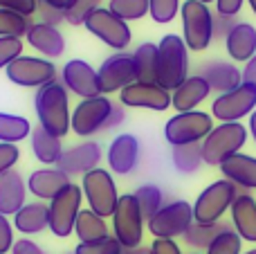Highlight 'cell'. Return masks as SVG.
<instances>
[{"label": "cell", "mask_w": 256, "mask_h": 254, "mask_svg": "<svg viewBox=\"0 0 256 254\" xmlns=\"http://www.w3.org/2000/svg\"><path fill=\"white\" fill-rule=\"evenodd\" d=\"M34 108L38 115V126H43L48 133L61 140L70 133V102H68V90L61 81H54L36 90Z\"/></svg>", "instance_id": "6da1fadb"}, {"label": "cell", "mask_w": 256, "mask_h": 254, "mask_svg": "<svg viewBox=\"0 0 256 254\" xmlns=\"http://www.w3.org/2000/svg\"><path fill=\"white\" fill-rule=\"evenodd\" d=\"M189 79V48L178 34L162 36L158 45V76L155 84L173 92L182 81Z\"/></svg>", "instance_id": "7a4b0ae2"}, {"label": "cell", "mask_w": 256, "mask_h": 254, "mask_svg": "<svg viewBox=\"0 0 256 254\" xmlns=\"http://www.w3.org/2000/svg\"><path fill=\"white\" fill-rule=\"evenodd\" d=\"M248 128L240 122L218 124L202 142V160L209 166H220L232 156L240 153V148L248 142Z\"/></svg>", "instance_id": "3957f363"}, {"label": "cell", "mask_w": 256, "mask_h": 254, "mask_svg": "<svg viewBox=\"0 0 256 254\" xmlns=\"http://www.w3.org/2000/svg\"><path fill=\"white\" fill-rule=\"evenodd\" d=\"M182 40L191 52H202L214 40V14L209 4L198 0H186L180 7Z\"/></svg>", "instance_id": "277c9868"}, {"label": "cell", "mask_w": 256, "mask_h": 254, "mask_svg": "<svg viewBox=\"0 0 256 254\" xmlns=\"http://www.w3.org/2000/svg\"><path fill=\"white\" fill-rule=\"evenodd\" d=\"M240 189L230 180H216L209 187L200 192V196L194 202V220L202 225H214L220 223L225 212L232 210V202L238 196Z\"/></svg>", "instance_id": "5b68a950"}, {"label": "cell", "mask_w": 256, "mask_h": 254, "mask_svg": "<svg viewBox=\"0 0 256 254\" xmlns=\"http://www.w3.org/2000/svg\"><path fill=\"white\" fill-rule=\"evenodd\" d=\"M81 192L88 200V210L99 214L102 218L115 214L117 202H120V192H117L115 178L108 169H92L81 178Z\"/></svg>", "instance_id": "8992f818"}, {"label": "cell", "mask_w": 256, "mask_h": 254, "mask_svg": "<svg viewBox=\"0 0 256 254\" xmlns=\"http://www.w3.org/2000/svg\"><path fill=\"white\" fill-rule=\"evenodd\" d=\"M214 128V117L202 110L178 112L164 124V138L171 146L182 144H202Z\"/></svg>", "instance_id": "52a82bcc"}, {"label": "cell", "mask_w": 256, "mask_h": 254, "mask_svg": "<svg viewBox=\"0 0 256 254\" xmlns=\"http://www.w3.org/2000/svg\"><path fill=\"white\" fill-rule=\"evenodd\" d=\"M81 200H84L81 184L70 182L66 189H61V192L48 202L50 230H52L54 236L68 238L74 232V223L81 214Z\"/></svg>", "instance_id": "ba28073f"}, {"label": "cell", "mask_w": 256, "mask_h": 254, "mask_svg": "<svg viewBox=\"0 0 256 254\" xmlns=\"http://www.w3.org/2000/svg\"><path fill=\"white\" fill-rule=\"evenodd\" d=\"M112 218V236L126 248V250H135L142 246V238H144V216L142 210L137 205L135 194H124L120 196L115 214Z\"/></svg>", "instance_id": "9c48e42d"}, {"label": "cell", "mask_w": 256, "mask_h": 254, "mask_svg": "<svg viewBox=\"0 0 256 254\" xmlns=\"http://www.w3.org/2000/svg\"><path fill=\"white\" fill-rule=\"evenodd\" d=\"M86 30L92 36H97L102 43L112 48L115 52H126V48L132 40V32L126 20L117 18L108 7H99L86 20Z\"/></svg>", "instance_id": "30bf717a"}, {"label": "cell", "mask_w": 256, "mask_h": 254, "mask_svg": "<svg viewBox=\"0 0 256 254\" xmlns=\"http://www.w3.org/2000/svg\"><path fill=\"white\" fill-rule=\"evenodd\" d=\"M194 223V205H189L186 200H171L146 225L155 238H178L184 236Z\"/></svg>", "instance_id": "8fae6325"}, {"label": "cell", "mask_w": 256, "mask_h": 254, "mask_svg": "<svg viewBox=\"0 0 256 254\" xmlns=\"http://www.w3.org/2000/svg\"><path fill=\"white\" fill-rule=\"evenodd\" d=\"M115 104L108 97L99 94L92 99H81L74 106L70 117V130L79 138H90V135L99 133V130L106 128V122L112 112Z\"/></svg>", "instance_id": "7c38bea8"}, {"label": "cell", "mask_w": 256, "mask_h": 254, "mask_svg": "<svg viewBox=\"0 0 256 254\" xmlns=\"http://www.w3.org/2000/svg\"><path fill=\"white\" fill-rule=\"evenodd\" d=\"M7 79L12 84L20 86V88H43L48 84H54L56 79V66L54 61L40 56H18L14 63H9L7 70Z\"/></svg>", "instance_id": "4fadbf2b"}, {"label": "cell", "mask_w": 256, "mask_h": 254, "mask_svg": "<svg viewBox=\"0 0 256 254\" xmlns=\"http://www.w3.org/2000/svg\"><path fill=\"white\" fill-rule=\"evenodd\" d=\"M256 110V86L240 84L230 92H222L214 99L212 117H216L220 124L240 122L243 117L252 115Z\"/></svg>", "instance_id": "5bb4252c"}, {"label": "cell", "mask_w": 256, "mask_h": 254, "mask_svg": "<svg viewBox=\"0 0 256 254\" xmlns=\"http://www.w3.org/2000/svg\"><path fill=\"white\" fill-rule=\"evenodd\" d=\"M97 76H99V88H102V94L122 92L126 86H130L132 81H137L132 54H126V52L110 54V56L99 66Z\"/></svg>", "instance_id": "9a60e30c"}, {"label": "cell", "mask_w": 256, "mask_h": 254, "mask_svg": "<svg viewBox=\"0 0 256 254\" xmlns=\"http://www.w3.org/2000/svg\"><path fill=\"white\" fill-rule=\"evenodd\" d=\"M61 84L66 86V90L74 92L81 99H92L102 94L97 70L88 61H84V58H72V61H68L63 66Z\"/></svg>", "instance_id": "2e32d148"}, {"label": "cell", "mask_w": 256, "mask_h": 254, "mask_svg": "<svg viewBox=\"0 0 256 254\" xmlns=\"http://www.w3.org/2000/svg\"><path fill=\"white\" fill-rule=\"evenodd\" d=\"M122 106L128 108H146V110H166L171 106V92L164 90L160 84H146V81H132L120 92Z\"/></svg>", "instance_id": "e0dca14e"}, {"label": "cell", "mask_w": 256, "mask_h": 254, "mask_svg": "<svg viewBox=\"0 0 256 254\" xmlns=\"http://www.w3.org/2000/svg\"><path fill=\"white\" fill-rule=\"evenodd\" d=\"M102 146L92 140H86L81 144L66 148L61 156V160L56 162V169H61L66 176H81L90 174L92 169H99V162H102Z\"/></svg>", "instance_id": "ac0fdd59"}, {"label": "cell", "mask_w": 256, "mask_h": 254, "mask_svg": "<svg viewBox=\"0 0 256 254\" xmlns=\"http://www.w3.org/2000/svg\"><path fill=\"white\" fill-rule=\"evenodd\" d=\"M108 171L117 176H128L140 162V140L132 133H122L110 142L106 153Z\"/></svg>", "instance_id": "d6986e66"}, {"label": "cell", "mask_w": 256, "mask_h": 254, "mask_svg": "<svg viewBox=\"0 0 256 254\" xmlns=\"http://www.w3.org/2000/svg\"><path fill=\"white\" fill-rule=\"evenodd\" d=\"M70 176H66L61 169L56 166H50V169H36L32 171V176L27 178V192L32 194L38 200H52L61 189H66L70 184Z\"/></svg>", "instance_id": "ffe728a7"}, {"label": "cell", "mask_w": 256, "mask_h": 254, "mask_svg": "<svg viewBox=\"0 0 256 254\" xmlns=\"http://www.w3.org/2000/svg\"><path fill=\"white\" fill-rule=\"evenodd\" d=\"M27 205V180L12 169L9 174L0 176V214L16 216Z\"/></svg>", "instance_id": "44dd1931"}, {"label": "cell", "mask_w": 256, "mask_h": 254, "mask_svg": "<svg viewBox=\"0 0 256 254\" xmlns=\"http://www.w3.org/2000/svg\"><path fill=\"white\" fill-rule=\"evenodd\" d=\"M200 76H202L209 84V88L218 94L230 92L236 86L243 84V74H240L238 68L230 61H218V58L204 63V66L200 68Z\"/></svg>", "instance_id": "7402d4cb"}, {"label": "cell", "mask_w": 256, "mask_h": 254, "mask_svg": "<svg viewBox=\"0 0 256 254\" xmlns=\"http://www.w3.org/2000/svg\"><path fill=\"white\" fill-rule=\"evenodd\" d=\"M209 94H212V88H209L207 81L200 74H189V79L182 81L171 92V106L178 112H189L196 110Z\"/></svg>", "instance_id": "603a6c76"}, {"label": "cell", "mask_w": 256, "mask_h": 254, "mask_svg": "<svg viewBox=\"0 0 256 254\" xmlns=\"http://www.w3.org/2000/svg\"><path fill=\"white\" fill-rule=\"evenodd\" d=\"M232 225L243 241L256 243V198L248 192H238L232 202Z\"/></svg>", "instance_id": "cb8c5ba5"}, {"label": "cell", "mask_w": 256, "mask_h": 254, "mask_svg": "<svg viewBox=\"0 0 256 254\" xmlns=\"http://www.w3.org/2000/svg\"><path fill=\"white\" fill-rule=\"evenodd\" d=\"M27 45L40 52L48 58H56L66 52V38H63L61 30L54 25H45V22H32L30 32H27Z\"/></svg>", "instance_id": "d4e9b609"}, {"label": "cell", "mask_w": 256, "mask_h": 254, "mask_svg": "<svg viewBox=\"0 0 256 254\" xmlns=\"http://www.w3.org/2000/svg\"><path fill=\"white\" fill-rule=\"evenodd\" d=\"M222 178L234 182L238 189H256V158L236 153L220 164Z\"/></svg>", "instance_id": "484cf974"}, {"label": "cell", "mask_w": 256, "mask_h": 254, "mask_svg": "<svg viewBox=\"0 0 256 254\" xmlns=\"http://www.w3.org/2000/svg\"><path fill=\"white\" fill-rule=\"evenodd\" d=\"M225 50L234 61H250L256 54V27L252 22L238 20L225 38Z\"/></svg>", "instance_id": "4316f807"}, {"label": "cell", "mask_w": 256, "mask_h": 254, "mask_svg": "<svg viewBox=\"0 0 256 254\" xmlns=\"http://www.w3.org/2000/svg\"><path fill=\"white\" fill-rule=\"evenodd\" d=\"M30 146H32V153H34L36 160L48 166H56V162L61 160L63 151H66L61 138L48 133L43 126H34V128H32Z\"/></svg>", "instance_id": "83f0119b"}, {"label": "cell", "mask_w": 256, "mask_h": 254, "mask_svg": "<svg viewBox=\"0 0 256 254\" xmlns=\"http://www.w3.org/2000/svg\"><path fill=\"white\" fill-rule=\"evenodd\" d=\"M14 228L20 234H40L45 230H50V210L48 202L36 200V202H27L20 212H16L14 216Z\"/></svg>", "instance_id": "f1b7e54d"}, {"label": "cell", "mask_w": 256, "mask_h": 254, "mask_svg": "<svg viewBox=\"0 0 256 254\" xmlns=\"http://www.w3.org/2000/svg\"><path fill=\"white\" fill-rule=\"evenodd\" d=\"M74 234L79 236V243H90L110 236V230H108L106 218L94 214L92 210H81L79 218L74 223Z\"/></svg>", "instance_id": "f546056e"}, {"label": "cell", "mask_w": 256, "mask_h": 254, "mask_svg": "<svg viewBox=\"0 0 256 254\" xmlns=\"http://www.w3.org/2000/svg\"><path fill=\"white\" fill-rule=\"evenodd\" d=\"M132 63H135L137 81L155 84L158 76V45L155 43H142L132 52Z\"/></svg>", "instance_id": "4dcf8cb0"}, {"label": "cell", "mask_w": 256, "mask_h": 254, "mask_svg": "<svg viewBox=\"0 0 256 254\" xmlns=\"http://www.w3.org/2000/svg\"><path fill=\"white\" fill-rule=\"evenodd\" d=\"M32 135V124L27 117L12 115V112H0V142L18 144Z\"/></svg>", "instance_id": "1f68e13d"}, {"label": "cell", "mask_w": 256, "mask_h": 254, "mask_svg": "<svg viewBox=\"0 0 256 254\" xmlns=\"http://www.w3.org/2000/svg\"><path fill=\"white\" fill-rule=\"evenodd\" d=\"M171 160L180 174H196L202 166V144H182L171 148Z\"/></svg>", "instance_id": "d6a6232c"}, {"label": "cell", "mask_w": 256, "mask_h": 254, "mask_svg": "<svg viewBox=\"0 0 256 254\" xmlns=\"http://www.w3.org/2000/svg\"><path fill=\"white\" fill-rule=\"evenodd\" d=\"M227 225H230V223H214V225L194 223L189 230H186V234L182 238H184L186 246H191L194 250H204V252H207V248L212 246V241L227 228Z\"/></svg>", "instance_id": "836d02e7"}, {"label": "cell", "mask_w": 256, "mask_h": 254, "mask_svg": "<svg viewBox=\"0 0 256 254\" xmlns=\"http://www.w3.org/2000/svg\"><path fill=\"white\" fill-rule=\"evenodd\" d=\"M135 198H137V205H140L142 216H144L146 223L164 207V194L158 184H142V187H137Z\"/></svg>", "instance_id": "e575fe53"}, {"label": "cell", "mask_w": 256, "mask_h": 254, "mask_svg": "<svg viewBox=\"0 0 256 254\" xmlns=\"http://www.w3.org/2000/svg\"><path fill=\"white\" fill-rule=\"evenodd\" d=\"M32 20L9 9H0V38H22L27 36Z\"/></svg>", "instance_id": "d590c367"}, {"label": "cell", "mask_w": 256, "mask_h": 254, "mask_svg": "<svg viewBox=\"0 0 256 254\" xmlns=\"http://www.w3.org/2000/svg\"><path fill=\"white\" fill-rule=\"evenodd\" d=\"M108 9L117 18L130 22V20H142L150 12V2L148 0H110Z\"/></svg>", "instance_id": "8d00e7d4"}, {"label": "cell", "mask_w": 256, "mask_h": 254, "mask_svg": "<svg viewBox=\"0 0 256 254\" xmlns=\"http://www.w3.org/2000/svg\"><path fill=\"white\" fill-rule=\"evenodd\" d=\"M240 246H243V238L236 234L234 225H227V228L212 241V246L207 248L204 254H243Z\"/></svg>", "instance_id": "74e56055"}, {"label": "cell", "mask_w": 256, "mask_h": 254, "mask_svg": "<svg viewBox=\"0 0 256 254\" xmlns=\"http://www.w3.org/2000/svg\"><path fill=\"white\" fill-rule=\"evenodd\" d=\"M74 254H128V250L110 234V236L99 238V241L79 243L74 248Z\"/></svg>", "instance_id": "f35d334b"}, {"label": "cell", "mask_w": 256, "mask_h": 254, "mask_svg": "<svg viewBox=\"0 0 256 254\" xmlns=\"http://www.w3.org/2000/svg\"><path fill=\"white\" fill-rule=\"evenodd\" d=\"M148 2H150V12H148L150 18L155 22H160V25L171 22L180 14V7H182L180 0H148Z\"/></svg>", "instance_id": "ab89813d"}, {"label": "cell", "mask_w": 256, "mask_h": 254, "mask_svg": "<svg viewBox=\"0 0 256 254\" xmlns=\"http://www.w3.org/2000/svg\"><path fill=\"white\" fill-rule=\"evenodd\" d=\"M94 9H99V0H76L74 7L66 12V20L70 25H86L88 16Z\"/></svg>", "instance_id": "60d3db41"}, {"label": "cell", "mask_w": 256, "mask_h": 254, "mask_svg": "<svg viewBox=\"0 0 256 254\" xmlns=\"http://www.w3.org/2000/svg\"><path fill=\"white\" fill-rule=\"evenodd\" d=\"M22 43L20 38H0V70H7L9 63H14L18 56H22Z\"/></svg>", "instance_id": "b9f144b4"}, {"label": "cell", "mask_w": 256, "mask_h": 254, "mask_svg": "<svg viewBox=\"0 0 256 254\" xmlns=\"http://www.w3.org/2000/svg\"><path fill=\"white\" fill-rule=\"evenodd\" d=\"M18 158H20V148H18V144L0 142V176L9 174V171L16 166Z\"/></svg>", "instance_id": "7bdbcfd3"}, {"label": "cell", "mask_w": 256, "mask_h": 254, "mask_svg": "<svg viewBox=\"0 0 256 254\" xmlns=\"http://www.w3.org/2000/svg\"><path fill=\"white\" fill-rule=\"evenodd\" d=\"M0 9H9L30 18L38 12V0H0Z\"/></svg>", "instance_id": "ee69618b"}, {"label": "cell", "mask_w": 256, "mask_h": 254, "mask_svg": "<svg viewBox=\"0 0 256 254\" xmlns=\"http://www.w3.org/2000/svg\"><path fill=\"white\" fill-rule=\"evenodd\" d=\"M236 16H222V14H214V38L218 40H225L230 36V32L234 30L236 25Z\"/></svg>", "instance_id": "f6af8a7d"}, {"label": "cell", "mask_w": 256, "mask_h": 254, "mask_svg": "<svg viewBox=\"0 0 256 254\" xmlns=\"http://www.w3.org/2000/svg\"><path fill=\"white\" fill-rule=\"evenodd\" d=\"M14 223L9 220V216L0 214V254L12 252L14 248Z\"/></svg>", "instance_id": "bcb514c9"}, {"label": "cell", "mask_w": 256, "mask_h": 254, "mask_svg": "<svg viewBox=\"0 0 256 254\" xmlns=\"http://www.w3.org/2000/svg\"><path fill=\"white\" fill-rule=\"evenodd\" d=\"M38 18L40 22H45V25H54L56 27L58 22L66 20V12H58V9H52V7H45V4H38Z\"/></svg>", "instance_id": "7dc6e473"}, {"label": "cell", "mask_w": 256, "mask_h": 254, "mask_svg": "<svg viewBox=\"0 0 256 254\" xmlns=\"http://www.w3.org/2000/svg\"><path fill=\"white\" fill-rule=\"evenodd\" d=\"M12 254H48L38 243H34L32 238H18L12 248Z\"/></svg>", "instance_id": "c3c4849f"}, {"label": "cell", "mask_w": 256, "mask_h": 254, "mask_svg": "<svg viewBox=\"0 0 256 254\" xmlns=\"http://www.w3.org/2000/svg\"><path fill=\"white\" fill-rule=\"evenodd\" d=\"M150 250H153V254H182L180 246L173 238H155Z\"/></svg>", "instance_id": "681fc988"}, {"label": "cell", "mask_w": 256, "mask_h": 254, "mask_svg": "<svg viewBox=\"0 0 256 254\" xmlns=\"http://www.w3.org/2000/svg\"><path fill=\"white\" fill-rule=\"evenodd\" d=\"M245 0H216V12L222 16H238Z\"/></svg>", "instance_id": "f907efd6"}, {"label": "cell", "mask_w": 256, "mask_h": 254, "mask_svg": "<svg viewBox=\"0 0 256 254\" xmlns=\"http://www.w3.org/2000/svg\"><path fill=\"white\" fill-rule=\"evenodd\" d=\"M126 120V112H124V108L122 106H112V112H110V117H108V122H106V130H110V128H117V126L122 124V122Z\"/></svg>", "instance_id": "816d5d0a"}, {"label": "cell", "mask_w": 256, "mask_h": 254, "mask_svg": "<svg viewBox=\"0 0 256 254\" xmlns=\"http://www.w3.org/2000/svg\"><path fill=\"white\" fill-rule=\"evenodd\" d=\"M243 84H252L256 86V54L245 63V70H243Z\"/></svg>", "instance_id": "f5cc1de1"}, {"label": "cell", "mask_w": 256, "mask_h": 254, "mask_svg": "<svg viewBox=\"0 0 256 254\" xmlns=\"http://www.w3.org/2000/svg\"><path fill=\"white\" fill-rule=\"evenodd\" d=\"M76 0H38V4H45V7L58 9V12H68V9L74 7Z\"/></svg>", "instance_id": "db71d44e"}, {"label": "cell", "mask_w": 256, "mask_h": 254, "mask_svg": "<svg viewBox=\"0 0 256 254\" xmlns=\"http://www.w3.org/2000/svg\"><path fill=\"white\" fill-rule=\"evenodd\" d=\"M248 133L252 135V140H254V144H256V110L250 115V126H248Z\"/></svg>", "instance_id": "11a10c76"}, {"label": "cell", "mask_w": 256, "mask_h": 254, "mask_svg": "<svg viewBox=\"0 0 256 254\" xmlns=\"http://www.w3.org/2000/svg\"><path fill=\"white\" fill-rule=\"evenodd\" d=\"M128 254H153V250H150V248L140 246V248H135V250H128Z\"/></svg>", "instance_id": "9f6ffc18"}, {"label": "cell", "mask_w": 256, "mask_h": 254, "mask_svg": "<svg viewBox=\"0 0 256 254\" xmlns=\"http://www.w3.org/2000/svg\"><path fill=\"white\" fill-rule=\"evenodd\" d=\"M248 4H250V7H252V14L256 16V0H248Z\"/></svg>", "instance_id": "6f0895ef"}, {"label": "cell", "mask_w": 256, "mask_h": 254, "mask_svg": "<svg viewBox=\"0 0 256 254\" xmlns=\"http://www.w3.org/2000/svg\"><path fill=\"white\" fill-rule=\"evenodd\" d=\"M198 2H204V4H209V2H216V0H198Z\"/></svg>", "instance_id": "680465c9"}, {"label": "cell", "mask_w": 256, "mask_h": 254, "mask_svg": "<svg viewBox=\"0 0 256 254\" xmlns=\"http://www.w3.org/2000/svg\"><path fill=\"white\" fill-rule=\"evenodd\" d=\"M243 254H256V248H254V250H248V252H243Z\"/></svg>", "instance_id": "91938a15"}, {"label": "cell", "mask_w": 256, "mask_h": 254, "mask_svg": "<svg viewBox=\"0 0 256 254\" xmlns=\"http://www.w3.org/2000/svg\"><path fill=\"white\" fill-rule=\"evenodd\" d=\"M66 254H74V252H66Z\"/></svg>", "instance_id": "94428289"}, {"label": "cell", "mask_w": 256, "mask_h": 254, "mask_svg": "<svg viewBox=\"0 0 256 254\" xmlns=\"http://www.w3.org/2000/svg\"><path fill=\"white\" fill-rule=\"evenodd\" d=\"M191 254H200V252H191Z\"/></svg>", "instance_id": "6125c7cd"}]
</instances>
